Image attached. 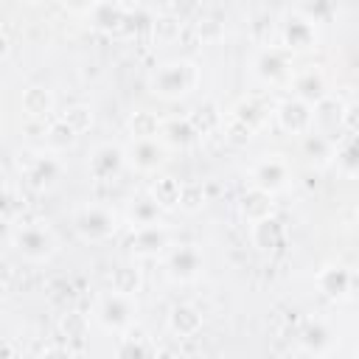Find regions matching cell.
<instances>
[{
    "label": "cell",
    "mask_w": 359,
    "mask_h": 359,
    "mask_svg": "<svg viewBox=\"0 0 359 359\" xmlns=\"http://www.w3.org/2000/svg\"><path fill=\"white\" fill-rule=\"evenodd\" d=\"M196 81H199L196 65L188 59H174L157 67V73L151 76V93L160 98H182L196 87Z\"/></svg>",
    "instance_id": "cell-1"
},
{
    "label": "cell",
    "mask_w": 359,
    "mask_h": 359,
    "mask_svg": "<svg viewBox=\"0 0 359 359\" xmlns=\"http://www.w3.org/2000/svg\"><path fill=\"white\" fill-rule=\"evenodd\" d=\"M73 224L84 241H107L118 230V216L104 205H87L76 213Z\"/></svg>",
    "instance_id": "cell-2"
},
{
    "label": "cell",
    "mask_w": 359,
    "mask_h": 359,
    "mask_svg": "<svg viewBox=\"0 0 359 359\" xmlns=\"http://www.w3.org/2000/svg\"><path fill=\"white\" fill-rule=\"evenodd\" d=\"M132 317H135V306H132V294H121V292H109L101 297L98 303V320L112 328V331H123L132 325Z\"/></svg>",
    "instance_id": "cell-3"
},
{
    "label": "cell",
    "mask_w": 359,
    "mask_h": 359,
    "mask_svg": "<svg viewBox=\"0 0 359 359\" xmlns=\"http://www.w3.org/2000/svg\"><path fill=\"white\" fill-rule=\"evenodd\" d=\"M14 244H17V250L28 258V261H42V258H48L50 252H53V236H50V230L48 227H42V224H28V227H20L17 230V236H14Z\"/></svg>",
    "instance_id": "cell-4"
},
{
    "label": "cell",
    "mask_w": 359,
    "mask_h": 359,
    "mask_svg": "<svg viewBox=\"0 0 359 359\" xmlns=\"http://www.w3.org/2000/svg\"><path fill=\"white\" fill-rule=\"evenodd\" d=\"M255 76L261 81L278 84L292 76V50L289 48H266L255 59Z\"/></svg>",
    "instance_id": "cell-5"
},
{
    "label": "cell",
    "mask_w": 359,
    "mask_h": 359,
    "mask_svg": "<svg viewBox=\"0 0 359 359\" xmlns=\"http://www.w3.org/2000/svg\"><path fill=\"white\" fill-rule=\"evenodd\" d=\"M278 123L292 135H306L314 129V107L292 95L278 107Z\"/></svg>",
    "instance_id": "cell-6"
},
{
    "label": "cell",
    "mask_w": 359,
    "mask_h": 359,
    "mask_svg": "<svg viewBox=\"0 0 359 359\" xmlns=\"http://www.w3.org/2000/svg\"><path fill=\"white\" fill-rule=\"evenodd\" d=\"M286 182H289V165H286V160L278 157V154L264 157V160L252 168V185H258V188H264V191H269V194L280 191Z\"/></svg>",
    "instance_id": "cell-7"
},
{
    "label": "cell",
    "mask_w": 359,
    "mask_h": 359,
    "mask_svg": "<svg viewBox=\"0 0 359 359\" xmlns=\"http://www.w3.org/2000/svg\"><path fill=\"white\" fill-rule=\"evenodd\" d=\"M123 163H126L123 149H118L112 143H104V146H98L90 154V174H93V180H101L104 182V180L118 177L121 168H123Z\"/></svg>",
    "instance_id": "cell-8"
},
{
    "label": "cell",
    "mask_w": 359,
    "mask_h": 359,
    "mask_svg": "<svg viewBox=\"0 0 359 359\" xmlns=\"http://www.w3.org/2000/svg\"><path fill=\"white\" fill-rule=\"evenodd\" d=\"M165 160V143L157 140V137H140V140H132V149H129V163L149 174V171H157V165Z\"/></svg>",
    "instance_id": "cell-9"
},
{
    "label": "cell",
    "mask_w": 359,
    "mask_h": 359,
    "mask_svg": "<svg viewBox=\"0 0 359 359\" xmlns=\"http://www.w3.org/2000/svg\"><path fill=\"white\" fill-rule=\"evenodd\" d=\"M199 272H202V252L194 244L177 247L168 255V275L174 280H194Z\"/></svg>",
    "instance_id": "cell-10"
},
{
    "label": "cell",
    "mask_w": 359,
    "mask_h": 359,
    "mask_svg": "<svg viewBox=\"0 0 359 359\" xmlns=\"http://www.w3.org/2000/svg\"><path fill=\"white\" fill-rule=\"evenodd\" d=\"M292 90H294V98L306 101V104H320L328 90H325V79L320 70H300L294 79H292Z\"/></svg>",
    "instance_id": "cell-11"
},
{
    "label": "cell",
    "mask_w": 359,
    "mask_h": 359,
    "mask_svg": "<svg viewBox=\"0 0 359 359\" xmlns=\"http://www.w3.org/2000/svg\"><path fill=\"white\" fill-rule=\"evenodd\" d=\"M168 244V233L163 230V224H143V227H135L132 233V241L129 247L137 252V255H157L163 252V247Z\"/></svg>",
    "instance_id": "cell-12"
},
{
    "label": "cell",
    "mask_w": 359,
    "mask_h": 359,
    "mask_svg": "<svg viewBox=\"0 0 359 359\" xmlns=\"http://www.w3.org/2000/svg\"><path fill=\"white\" fill-rule=\"evenodd\" d=\"M283 45L289 50H300V48H311L314 45V22L303 14H294L283 22Z\"/></svg>",
    "instance_id": "cell-13"
},
{
    "label": "cell",
    "mask_w": 359,
    "mask_h": 359,
    "mask_svg": "<svg viewBox=\"0 0 359 359\" xmlns=\"http://www.w3.org/2000/svg\"><path fill=\"white\" fill-rule=\"evenodd\" d=\"M196 129H194V123H191V118H168V121H163V126H160V140L165 143V146H171V149H185V146H191L194 140H196Z\"/></svg>",
    "instance_id": "cell-14"
},
{
    "label": "cell",
    "mask_w": 359,
    "mask_h": 359,
    "mask_svg": "<svg viewBox=\"0 0 359 359\" xmlns=\"http://www.w3.org/2000/svg\"><path fill=\"white\" fill-rule=\"evenodd\" d=\"M238 210H241V216H244L250 224L258 222V219H266V216H272V194L264 191V188H258V185H252L250 191L241 194Z\"/></svg>",
    "instance_id": "cell-15"
},
{
    "label": "cell",
    "mask_w": 359,
    "mask_h": 359,
    "mask_svg": "<svg viewBox=\"0 0 359 359\" xmlns=\"http://www.w3.org/2000/svg\"><path fill=\"white\" fill-rule=\"evenodd\" d=\"M250 236H252V244H255L258 250L269 252V250H278V247L283 244V238H286V230H283V224H280L275 216H266V219H258V222H252V230H250Z\"/></svg>",
    "instance_id": "cell-16"
},
{
    "label": "cell",
    "mask_w": 359,
    "mask_h": 359,
    "mask_svg": "<svg viewBox=\"0 0 359 359\" xmlns=\"http://www.w3.org/2000/svg\"><path fill=\"white\" fill-rule=\"evenodd\" d=\"M351 283H353V275L345 266H339V264L337 266H325L317 275V286L328 297H345L351 292Z\"/></svg>",
    "instance_id": "cell-17"
},
{
    "label": "cell",
    "mask_w": 359,
    "mask_h": 359,
    "mask_svg": "<svg viewBox=\"0 0 359 359\" xmlns=\"http://www.w3.org/2000/svg\"><path fill=\"white\" fill-rule=\"evenodd\" d=\"M345 118V104L334 95H325L320 104H314V126L320 132H331L337 126H342Z\"/></svg>",
    "instance_id": "cell-18"
},
{
    "label": "cell",
    "mask_w": 359,
    "mask_h": 359,
    "mask_svg": "<svg viewBox=\"0 0 359 359\" xmlns=\"http://www.w3.org/2000/svg\"><path fill=\"white\" fill-rule=\"evenodd\" d=\"M168 325H171V331H174L177 337H194V334L202 328V314H199L194 306L180 303V306L171 309Z\"/></svg>",
    "instance_id": "cell-19"
},
{
    "label": "cell",
    "mask_w": 359,
    "mask_h": 359,
    "mask_svg": "<svg viewBox=\"0 0 359 359\" xmlns=\"http://www.w3.org/2000/svg\"><path fill=\"white\" fill-rule=\"evenodd\" d=\"M20 107H22V112L28 115V118H45L50 109H53V95H50V90H45V87H28L25 93H22V98H20Z\"/></svg>",
    "instance_id": "cell-20"
},
{
    "label": "cell",
    "mask_w": 359,
    "mask_h": 359,
    "mask_svg": "<svg viewBox=\"0 0 359 359\" xmlns=\"http://www.w3.org/2000/svg\"><path fill=\"white\" fill-rule=\"evenodd\" d=\"M90 14H93V25L101 28V31H121L123 22H126V11L118 3H109V0H101Z\"/></svg>",
    "instance_id": "cell-21"
},
{
    "label": "cell",
    "mask_w": 359,
    "mask_h": 359,
    "mask_svg": "<svg viewBox=\"0 0 359 359\" xmlns=\"http://www.w3.org/2000/svg\"><path fill=\"white\" fill-rule=\"evenodd\" d=\"M180 194H182V182L174 177H157L151 182V196L157 199V205L163 210H174L180 208Z\"/></svg>",
    "instance_id": "cell-22"
},
{
    "label": "cell",
    "mask_w": 359,
    "mask_h": 359,
    "mask_svg": "<svg viewBox=\"0 0 359 359\" xmlns=\"http://www.w3.org/2000/svg\"><path fill=\"white\" fill-rule=\"evenodd\" d=\"M59 171H62V165L53 157H36L34 165L25 171V177H28V182L34 188H48V185H53L59 180Z\"/></svg>",
    "instance_id": "cell-23"
},
{
    "label": "cell",
    "mask_w": 359,
    "mask_h": 359,
    "mask_svg": "<svg viewBox=\"0 0 359 359\" xmlns=\"http://www.w3.org/2000/svg\"><path fill=\"white\" fill-rule=\"evenodd\" d=\"M129 132H132V137L135 140H140V137H157L160 135V126H163V121L154 115V112H146V109H140V112H135L132 118H129Z\"/></svg>",
    "instance_id": "cell-24"
},
{
    "label": "cell",
    "mask_w": 359,
    "mask_h": 359,
    "mask_svg": "<svg viewBox=\"0 0 359 359\" xmlns=\"http://www.w3.org/2000/svg\"><path fill=\"white\" fill-rule=\"evenodd\" d=\"M303 151L306 157L317 160V163H325L328 157H334V143L325 137V132H306L303 135Z\"/></svg>",
    "instance_id": "cell-25"
},
{
    "label": "cell",
    "mask_w": 359,
    "mask_h": 359,
    "mask_svg": "<svg viewBox=\"0 0 359 359\" xmlns=\"http://www.w3.org/2000/svg\"><path fill=\"white\" fill-rule=\"evenodd\" d=\"M76 129L65 121V118H56V121H50V126L45 129V143L50 146V149H67V146H73L76 143Z\"/></svg>",
    "instance_id": "cell-26"
},
{
    "label": "cell",
    "mask_w": 359,
    "mask_h": 359,
    "mask_svg": "<svg viewBox=\"0 0 359 359\" xmlns=\"http://www.w3.org/2000/svg\"><path fill=\"white\" fill-rule=\"evenodd\" d=\"M109 280H112V289L121 292V294H137V289H140V272H137V266H132V264L115 266Z\"/></svg>",
    "instance_id": "cell-27"
},
{
    "label": "cell",
    "mask_w": 359,
    "mask_h": 359,
    "mask_svg": "<svg viewBox=\"0 0 359 359\" xmlns=\"http://www.w3.org/2000/svg\"><path fill=\"white\" fill-rule=\"evenodd\" d=\"M300 342H303V348L309 353H323L328 348V342H331V334H328V328L323 323H306L303 331H300Z\"/></svg>",
    "instance_id": "cell-28"
},
{
    "label": "cell",
    "mask_w": 359,
    "mask_h": 359,
    "mask_svg": "<svg viewBox=\"0 0 359 359\" xmlns=\"http://www.w3.org/2000/svg\"><path fill=\"white\" fill-rule=\"evenodd\" d=\"M160 205H157V199L154 196H140L135 205H132V210H129V219H132V224L135 227H143V224H154L157 222V216H160Z\"/></svg>",
    "instance_id": "cell-29"
},
{
    "label": "cell",
    "mask_w": 359,
    "mask_h": 359,
    "mask_svg": "<svg viewBox=\"0 0 359 359\" xmlns=\"http://www.w3.org/2000/svg\"><path fill=\"white\" fill-rule=\"evenodd\" d=\"M191 123H194V129L199 132V135H208V132H213L216 126H219V121H222V115H219V107L216 104H202V107H196L191 115Z\"/></svg>",
    "instance_id": "cell-30"
},
{
    "label": "cell",
    "mask_w": 359,
    "mask_h": 359,
    "mask_svg": "<svg viewBox=\"0 0 359 359\" xmlns=\"http://www.w3.org/2000/svg\"><path fill=\"white\" fill-rule=\"evenodd\" d=\"M233 121H238V123H244L250 132H255L258 126H261V121H264V109H261V104L258 101H241L236 109H233Z\"/></svg>",
    "instance_id": "cell-31"
},
{
    "label": "cell",
    "mask_w": 359,
    "mask_h": 359,
    "mask_svg": "<svg viewBox=\"0 0 359 359\" xmlns=\"http://www.w3.org/2000/svg\"><path fill=\"white\" fill-rule=\"evenodd\" d=\"M337 11V0H306L303 3V17H309L311 22H328Z\"/></svg>",
    "instance_id": "cell-32"
},
{
    "label": "cell",
    "mask_w": 359,
    "mask_h": 359,
    "mask_svg": "<svg viewBox=\"0 0 359 359\" xmlns=\"http://www.w3.org/2000/svg\"><path fill=\"white\" fill-rule=\"evenodd\" d=\"M337 160L348 174H359V135H351V140L339 146Z\"/></svg>",
    "instance_id": "cell-33"
},
{
    "label": "cell",
    "mask_w": 359,
    "mask_h": 359,
    "mask_svg": "<svg viewBox=\"0 0 359 359\" xmlns=\"http://www.w3.org/2000/svg\"><path fill=\"white\" fill-rule=\"evenodd\" d=\"M205 205V188L199 182H182V194H180V208L194 213Z\"/></svg>",
    "instance_id": "cell-34"
},
{
    "label": "cell",
    "mask_w": 359,
    "mask_h": 359,
    "mask_svg": "<svg viewBox=\"0 0 359 359\" xmlns=\"http://www.w3.org/2000/svg\"><path fill=\"white\" fill-rule=\"evenodd\" d=\"M154 34L160 39H180L182 36V20L177 14H165V17L154 20Z\"/></svg>",
    "instance_id": "cell-35"
},
{
    "label": "cell",
    "mask_w": 359,
    "mask_h": 359,
    "mask_svg": "<svg viewBox=\"0 0 359 359\" xmlns=\"http://www.w3.org/2000/svg\"><path fill=\"white\" fill-rule=\"evenodd\" d=\"M62 118H65L76 132H87V129H90V123H93V112H90V107H84V104L67 107Z\"/></svg>",
    "instance_id": "cell-36"
},
{
    "label": "cell",
    "mask_w": 359,
    "mask_h": 359,
    "mask_svg": "<svg viewBox=\"0 0 359 359\" xmlns=\"http://www.w3.org/2000/svg\"><path fill=\"white\" fill-rule=\"evenodd\" d=\"M84 328H87V323H84L81 314L70 311V314L62 317V331H65L67 337H84Z\"/></svg>",
    "instance_id": "cell-37"
},
{
    "label": "cell",
    "mask_w": 359,
    "mask_h": 359,
    "mask_svg": "<svg viewBox=\"0 0 359 359\" xmlns=\"http://www.w3.org/2000/svg\"><path fill=\"white\" fill-rule=\"evenodd\" d=\"M121 356H149L151 353V348L149 345H143V342H135V337H126V342L121 345V351H118Z\"/></svg>",
    "instance_id": "cell-38"
},
{
    "label": "cell",
    "mask_w": 359,
    "mask_h": 359,
    "mask_svg": "<svg viewBox=\"0 0 359 359\" xmlns=\"http://www.w3.org/2000/svg\"><path fill=\"white\" fill-rule=\"evenodd\" d=\"M171 8H174V14L180 20H188V17H194L199 11V0H171Z\"/></svg>",
    "instance_id": "cell-39"
},
{
    "label": "cell",
    "mask_w": 359,
    "mask_h": 359,
    "mask_svg": "<svg viewBox=\"0 0 359 359\" xmlns=\"http://www.w3.org/2000/svg\"><path fill=\"white\" fill-rule=\"evenodd\" d=\"M342 126H345L351 135H359V104H348V107H345Z\"/></svg>",
    "instance_id": "cell-40"
},
{
    "label": "cell",
    "mask_w": 359,
    "mask_h": 359,
    "mask_svg": "<svg viewBox=\"0 0 359 359\" xmlns=\"http://www.w3.org/2000/svg\"><path fill=\"white\" fill-rule=\"evenodd\" d=\"M98 3H101V0H62V6H65V8H70V11H76V14L93 11Z\"/></svg>",
    "instance_id": "cell-41"
}]
</instances>
